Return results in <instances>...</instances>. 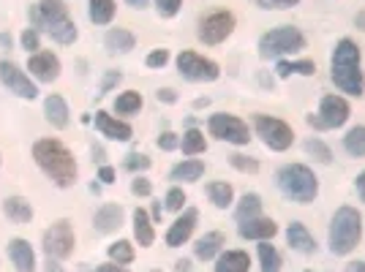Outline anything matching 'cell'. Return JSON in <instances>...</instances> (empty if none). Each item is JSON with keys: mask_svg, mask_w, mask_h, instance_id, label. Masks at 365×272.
Here are the masks:
<instances>
[{"mask_svg": "<svg viewBox=\"0 0 365 272\" xmlns=\"http://www.w3.org/2000/svg\"><path fill=\"white\" fill-rule=\"evenodd\" d=\"M251 256L245 251H221L215 258V272H248Z\"/></svg>", "mask_w": 365, "mask_h": 272, "instance_id": "24", "label": "cell"}, {"mask_svg": "<svg viewBox=\"0 0 365 272\" xmlns=\"http://www.w3.org/2000/svg\"><path fill=\"white\" fill-rule=\"evenodd\" d=\"M123 76H120V71H109L107 76H104V82H101V88H98V95H107L118 82H120Z\"/></svg>", "mask_w": 365, "mask_h": 272, "instance_id": "47", "label": "cell"}, {"mask_svg": "<svg viewBox=\"0 0 365 272\" xmlns=\"http://www.w3.org/2000/svg\"><path fill=\"white\" fill-rule=\"evenodd\" d=\"M330 76H333L335 88L346 95L360 98L365 93V76L360 68V46L351 38H341L333 49L330 58Z\"/></svg>", "mask_w": 365, "mask_h": 272, "instance_id": "2", "label": "cell"}, {"mask_svg": "<svg viewBox=\"0 0 365 272\" xmlns=\"http://www.w3.org/2000/svg\"><path fill=\"white\" fill-rule=\"evenodd\" d=\"M175 63H178L180 76L188 79V82H215L221 76V66L218 63L205 58V55H199V52H191V49L180 52Z\"/></svg>", "mask_w": 365, "mask_h": 272, "instance_id": "12", "label": "cell"}, {"mask_svg": "<svg viewBox=\"0 0 365 272\" xmlns=\"http://www.w3.org/2000/svg\"><path fill=\"white\" fill-rule=\"evenodd\" d=\"M235 28H237V16L227 9H218V11H210L207 16L199 19L197 38L207 46H218L235 33Z\"/></svg>", "mask_w": 365, "mask_h": 272, "instance_id": "9", "label": "cell"}, {"mask_svg": "<svg viewBox=\"0 0 365 272\" xmlns=\"http://www.w3.org/2000/svg\"><path fill=\"white\" fill-rule=\"evenodd\" d=\"M305 272H311V270H305Z\"/></svg>", "mask_w": 365, "mask_h": 272, "instance_id": "60", "label": "cell"}, {"mask_svg": "<svg viewBox=\"0 0 365 272\" xmlns=\"http://www.w3.org/2000/svg\"><path fill=\"white\" fill-rule=\"evenodd\" d=\"M33 158H36L38 169L58 188H71L76 182V174H79L76 158L71 155V150L63 145L61 139H38L33 145Z\"/></svg>", "mask_w": 365, "mask_h": 272, "instance_id": "1", "label": "cell"}, {"mask_svg": "<svg viewBox=\"0 0 365 272\" xmlns=\"http://www.w3.org/2000/svg\"><path fill=\"white\" fill-rule=\"evenodd\" d=\"M44 267H46V272H66V270L61 267V264H58V258H46Z\"/></svg>", "mask_w": 365, "mask_h": 272, "instance_id": "52", "label": "cell"}, {"mask_svg": "<svg viewBox=\"0 0 365 272\" xmlns=\"http://www.w3.org/2000/svg\"><path fill=\"white\" fill-rule=\"evenodd\" d=\"M22 49H28V55H36L41 49V38H38L36 28H25L22 31Z\"/></svg>", "mask_w": 365, "mask_h": 272, "instance_id": "42", "label": "cell"}, {"mask_svg": "<svg viewBox=\"0 0 365 272\" xmlns=\"http://www.w3.org/2000/svg\"><path fill=\"white\" fill-rule=\"evenodd\" d=\"M275 74H278V79H289L292 74L314 76L317 74V63L314 61H278Z\"/></svg>", "mask_w": 365, "mask_h": 272, "instance_id": "30", "label": "cell"}, {"mask_svg": "<svg viewBox=\"0 0 365 272\" xmlns=\"http://www.w3.org/2000/svg\"><path fill=\"white\" fill-rule=\"evenodd\" d=\"M96 128H98V134L112 139V142H128L131 136H134V128L128 125L125 120H118L115 115H109V112H96Z\"/></svg>", "mask_w": 365, "mask_h": 272, "instance_id": "16", "label": "cell"}, {"mask_svg": "<svg viewBox=\"0 0 365 272\" xmlns=\"http://www.w3.org/2000/svg\"><path fill=\"white\" fill-rule=\"evenodd\" d=\"M229 164L237 169V172H243V174H257L259 172V161L257 158H248L243 152H235V155H229Z\"/></svg>", "mask_w": 365, "mask_h": 272, "instance_id": "38", "label": "cell"}, {"mask_svg": "<svg viewBox=\"0 0 365 272\" xmlns=\"http://www.w3.org/2000/svg\"><path fill=\"white\" fill-rule=\"evenodd\" d=\"M41 245H44V253L49 258H58V261L71 258L74 256V248H76L74 224H71V221H66V218L55 221V224L44 231Z\"/></svg>", "mask_w": 365, "mask_h": 272, "instance_id": "10", "label": "cell"}, {"mask_svg": "<svg viewBox=\"0 0 365 272\" xmlns=\"http://www.w3.org/2000/svg\"><path fill=\"white\" fill-rule=\"evenodd\" d=\"M123 226V207L120 204H104L93 215V229L98 234H112Z\"/></svg>", "mask_w": 365, "mask_h": 272, "instance_id": "20", "label": "cell"}, {"mask_svg": "<svg viewBox=\"0 0 365 272\" xmlns=\"http://www.w3.org/2000/svg\"><path fill=\"white\" fill-rule=\"evenodd\" d=\"M169 63V49H153L150 55L145 58V66L148 68H164Z\"/></svg>", "mask_w": 365, "mask_h": 272, "instance_id": "43", "label": "cell"}, {"mask_svg": "<svg viewBox=\"0 0 365 272\" xmlns=\"http://www.w3.org/2000/svg\"><path fill=\"white\" fill-rule=\"evenodd\" d=\"M155 98H158L161 104H175V101H178V93L172 90V88H164V90L155 93Z\"/></svg>", "mask_w": 365, "mask_h": 272, "instance_id": "49", "label": "cell"}, {"mask_svg": "<svg viewBox=\"0 0 365 272\" xmlns=\"http://www.w3.org/2000/svg\"><path fill=\"white\" fill-rule=\"evenodd\" d=\"M98 180L104 182V185H112V182H115V169L101 167V169H98Z\"/></svg>", "mask_w": 365, "mask_h": 272, "instance_id": "50", "label": "cell"}, {"mask_svg": "<svg viewBox=\"0 0 365 272\" xmlns=\"http://www.w3.org/2000/svg\"><path fill=\"white\" fill-rule=\"evenodd\" d=\"M96 272H131L125 264H115V261H104V264H98Z\"/></svg>", "mask_w": 365, "mask_h": 272, "instance_id": "48", "label": "cell"}, {"mask_svg": "<svg viewBox=\"0 0 365 272\" xmlns=\"http://www.w3.org/2000/svg\"><path fill=\"white\" fill-rule=\"evenodd\" d=\"M131 218H134V237H137V242L142 248H150L155 242V229H153V218L148 215V210L137 207Z\"/></svg>", "mask_w": 365, "mask_h": 272, "instance_id": "27", "label": "cell"}, {"mask_svg": "<svg viewBox=\"0 0 365 272\" xmlns=\"http://www.w3.org/2000/svg\"><path fill=\"white\" fill-rule=\"evenodd\" d=\"M344 150L351 158H365V125H354L344 136Z\"/></svg>", "mask_w": 365, "mask_h": 272, "instance_id": "35", "label": "cell"}, {"mask_svg": "<svg viewBox=\"0 0 365 272\" xmlns=\"http://www.w3.org/2000/svg\"><path fill=\"white\" fill-rule=\"evenodd\" d=\"M150 272H161V270H150Z\"/></svg>", "mask_w": 365, "mask_h": 272, "instance_id": "59", "label": "cell"}, {"mask_svg": "<svg viewBox=\"0 0 365 272\" xmlns=\"http://www.w3.org/2000/svg\"><path fill=\"white\" fill-rule=\"evenodd\" d=\"M182 0H155V11L161 19H172V16H178L180 11Z\"/></svg>", "mask_w": 365, "mask_h": 272, "instance_id": "41", "label": "cell"}, {"mask_svg": "<svg viewBox=\"0 0 365 272\" xmlns=\"http://www.w3.org/2000/svg\"><path fill=\"white\" fill-rule=\"evenodd\" d=\"M123 167L128 169L131 174H137V172H148V169L153 167V161L145 155V152H131V155L123 161Z\"/></svg>", "mask_w": 365, "mask_h": 272, "instance_id": "39", "label": "cell"}, {"mask_svg": "<svg viewBox=\"0 0 365 272\" xmlns=\"http://www.w3.org/2000/svg\"><path fill=\"white\" fill-rule=\"evenodd\" d=\"M305 152H308L314 161L324 164V167H327V164H333V150H330V147L322 142L319 136H311V139L305 142Z\"/></svg>", "mask_w": 365, "mask_h": 272, "instance_id": "37", "label": "cell"}, {"mask_svg": "<svg viewBox=\"0 0 365 272\" xmlns=\"http://www.w3.org/2000/svg\"><path fill=\"white\" fill-rule=\"evenodd\" d=\"M142 104H145L142 93L125 90V93H120V95L115 98V112H118V115H125V117H131V115H137L139 109H142Z\"/></svg>", "mask_w": 365, "mask_h": 272, "instance_id": "33", "label": "cell"}, {"mask_svg": "<svg viewBox=\"0 0 365 272\" xmlns=\"http://www.w3.org/2000/svg\"><path fill=\"white\" fill-rule=\"evenodd\" d=\"M104 46H107L109 55H125L137 46V36L125 28H112V31L104 36Z\"/></svg>", "mask_w": 365, "mask_h": 272, "instance_id": "23", "label": "cell"}, {"mask_svg": "<svg viewBox=\"0 0 365 272\" xmlns=\"http://www.w3.org/2000/svg\"><path fill=\"white\" fill-rule=\"evenodd\" d=\"M254 128L257 136L262 139V145L273 152H284L294 145V131H292L289 122L270 117V115H257L254 117Z\"/></svg>", "mask_w": 365, "mask_h": 272, "instance_id": "8", "label": "cell"}, {"mask_svg": "<svg viewBox=\"0 0 365 272\" xmlns=\"http://www.w3.org/2000/svg\"><path fill=\"white\" fill-rule=\"evenodd\" d=\"M281 194L297 204H311L319 197V180L314 174V169H308L305 164H287L278 169L275 174Z\"/></svg>", "mask_w": 365, "mask_h": 272, "instance_id": "5", "label": "cell"}, {"mask_svg": "<svg viewBox=\"0 0 365 272\" xmlns=\"http://www.w3.org/2000/svg\"><path fill=\"white\" fill-rule=\"evenodd\" d=\"M207 131L210 136H215L218 142H227V145H237L245 147L251 142V131L237 115H227V112H215L207 120Z\"/></svg>", "mask_w": 365, "mask_h": 272, "instance_id": "11", "label": "cell"}, {"mask_svg": "<svg viewBox=\"0 0 365 272\" xmlns=\"http://www.w3.org/2000/svg\"><path fill=\"white\" fill-rule=\"evenodd\" d=\"M158 147L167 152L178 150V147H180V136L175 134V131H164V134L158 136Z\"/></svg>", "mask_w": 365, "mask_h": 272, "instance_id": "45", "label": "cell"}, {"mask_svg": "<svg viewBox=\"0 0 365 272\" xmlns=\"http://www.w3.org/2000/svg\"><path fill=\"white\" fill-rule=\"evenodd\" d=\"M185 202H188V199H185V191H182V188L175 185V188H169L167 191V210L182 212L185 210Z\"/></svg>", "mask_w": 365, "mask_h": 272, "instance_id": "40", "label": "cell"}, {"mask_svg": "<svg viewBox=\"0 0 365 272\" xmlns=\"http://www.w3.org/2000/svg\"><path fill=\"white\" fill-rule=\"evenodd\" d=\"M354 185H357V194H360V199L365 202V172H360V174H357Z\"/></svg>", "mask_w": 365, "mask_h": 272, "instance_id": "51", "label": "cell"}, {"mask_svg": "<svg viewBox=\"0 0 365 272\" xmlns=\"http://www.w3.org/2000/svg\"><path fill=\"white\" fill-rule=\"evenodd\" d=\"M257 3L262 9H278L281 11V9H294L300 0H257Z\"/></svg>", "mask_w": 365, "mask_h": 272, "instance_id": "46", "label": "cell"}, {"mask_svg": "<svg viewBox=\"0 0 365 272\" xmlns=\"http://www.w3.org/2000/svg\"><path fill=\"white\" fill-rule=\"evenodd\" d=\"M237 231H240V237H243V240L264 242V240H273L275 234H278V224H275L273 218H264V215H259V218L243 221Z\"/></svg>", "mask_w": 365, "mask_h": 272, "instance_id": "17", "label": "cell"}, {"mask_svg": "<svg viewBox=\"0 0 365 272\" xmlns=\"http://www.w3.org/2000/svg\"><path fill=\"white\" fill-rule=\"evenodd\" d=\"M33 22L38 28H44L52 41L58 44H74L79 38V31H76V22L68 14V6L63 0H38V6L31 11Z\"/></svg>", "mask_w": 365, "mask_h": 272, "instance_id": "3", "label": "cell"}, {"mask_svg": "<svg viewBox=\"0 0 365 272\" xmlns=\"http://www.w3.org/2000/svg\"><path fill=\"white\" fill-rule=\"evenodd\" d=\"M363 240V215L344 204L338 207L330 221V231H327V245H330V253L333 256H349L351 251L360 245Z\"/></svg>", "mask_w": 365, "mask_h": 272, "instance_id": "4", "label": "cell"}, {"mask_svg": "<svg viewBox=\"0 0 365 272\" xmlns=\"http://www.w3.org/2000/svg\"><path fill=\"white\" fill-rule=\"evenodd\" d=\"M207 199L213 202L218 210H229L235 204V188L224 180L207 182Z\"/></svg>", "mask_w": 365, "mask_h": 272, "instance_id": "29", "label": "cell"}, {"mask_svg": "<svg viewBox=\"0 0 365 272\" xmlns=\"http://www.w3.org/2000/svg\"><path fill=\"white\" fill-rule=\"evenodd\" d=\"M9 258H11L16 272H36V253H33L28 240L14 237V240L9 242Z\"/></svg>", "mask_w": 365, "mask_h": 272, "instance_id": "19", "label": "cell"}, {"mask_svg": "<svg viewBox=\"0 0 365 272\" xmlns=\"http://www.w3.org/2000/svg\"><path fill=\"white\" fill-rule=\"evenodd\" d=\"M197 221H199V212L194 207H185V210L175 218V224L167 229V248H180L185 242L191 240V234H194V229H197Z\"/></svg>", "mask_w": 365, "mask_h": 272, "instance_id": "14", "label": "cell"}, {"mask_svg": "<svg viewBox=\"0 0 365 272\" xmlns=\"http://www.w3.org/2000/svg\"><path fill=\"white\" fill-rule=\"evenodd\" d=\"M354 25L365 33V11H357V16H354Z\"/></svg>", "mask_w": 365, "mask_h": 272, "instance_id": "56", "label": "cell"}, {"mask_svg": "<svg viewBox=\"0 0 365 272\" xmlns=\"http://www.w3.org/2000/svg\"><path fill=\"white\" fill-rule=\"evenodd\" d=\"M224 245H227V234L224 231H207V234H202L194 242V256L199 261H213L224 251Z\"/></svg>", "mask_w": 365, "mask_h": 272, "instance_id": "18", "label": "cell"}, {"mask_svg": "<svg viewBox=\"0 0 365 272\" xmlns=\"http://www.w3.org/2000/svg\"><path fill=\"white\" fill-rule=\"evenodd\" d=\"M259 215H262V197H259V194H243V199H240L237 207H235L237 224L251 221V218H259Z\"/></svg>", "mask_w": 365, "mask_h": 272, "instance_id": "31", "label": "cell"}, {"mask_svg": "<svg viewBox=\"0 0 365 272\" xmlns=\"http://www.w3.org/2000/svg\"><path fill=\"white\" fill-rule=\"evenodd\" d=\"M161 212H164V210H161V204L155 202V204H153V215H150L153 224H161Z\"/></svg>", "mask_w": 365, "mask_h": 272, "instance_id": "53", "label": "cell"}, {"mask_svg": "<svg viewBox=\"0 0 365 272\" xmlns=\"http://www.w3.org/2000/svg\"><path fill=\"white\" fill-rule=\"evenodd\" d=\"M44 115H46V122L52 125V128H66L68 125V104L63 101V95H46L44 101Z\"/></svg>", "mask_w": 365, "mask_h": 272, "instance_id": "25", "label": "cell"}, {"mask_svg": "<svg viewBox=\"0 0 365 272\" xmlns=\"http://www.w3.org/2000/svg\"><path fill=\"white\" fill-rule=\"evenodd\" d=\"M351 117V106L349 101L344 98V95H324L319 104V112L317 115H308L305 122L311 125V128H317V131H330V128H341V125H346V120Z\"/></svg>", "mask_w": 365, "mask_h": 272, "instance_id": "7", "label": "cell"}, {"mask_svg": "<svg viewBox=\"0 0 365 272\" xmlns=\"http://www.w3.org/2000/svg\"><path fill=\"white\" fill-rule=\"evenodd\" d=\"M0 82L9 88V93H14L16 98H22V101H33V98H38V88H36V82H33L31 76L25 74V71L11 61H0Z\"/></svg>", "mask_w": 365, "mask_h": 272, "instance_id": "13", "label": "cell"}, {"mask_svg": "<svg viewBox=\"0 0 365 272\" xmlns=\"http://www.w3.org/2000/svg\"><path fill=\"white\" fill-rule=\"evenodd\" d=\"M131 194H134V197H150V194H153V182L148 180V177L137 174V177L131 180Z\"/></svg>", "mask_w": 365, "mask_h": 272, "instance_id": "44", "label": "cell"}, {"mask_svg": "<svg viewBox=\"0 0 365 272\" xmlns=\"http://www.w3.org/2000/svg\"><path fill=\"white\" fill-rule=\"evenodd\" d=\"M125 3H128L131 9H145V6L150 3V0H125Z\"/></svg>", "mask_w": 365, "mask_h": 272, "instance_id": "58", "label": "cell"}, {"mask_svg": "<svg viewBox=\"0 0 365 272\" xmlns=\"http://www.w3.org/2000/svg\"><path fill=\"white\" fill-rule=\"evenodd\" d=\"M118 14V3L115 0H91L88 3V16L93 25H112V19Z\"/></svg>", "mask_w": 365, "mask_h": 272, "instance_id": "28", "label": "cell"}, {"mask_svg": "<svg viewBox=\"0 0 365 272\" xmlns=\"http://www.w3.org/2000/svg\"><path fill=\"white\" fill-rule=\"evenodd\" d=\"M0 46L3 49H11V36L9 33H0Z\"/></svg>", "mask_w": 365, "mask_h": 272, "instance_id": "57", "label": "cell"}, {"mask_svg": "<svg viewBox=\"0 0 365 272\" xmlns=\"http://www.w3.org/2000/svg\"><path fill=\"white\" fill-rule=\"evenodd\" d=\"M202 174H205V161H199V158H185L180 161L178 167H172L169 172V180L175 182H197L202 180Z\"/></svg>", "mask_w": 365, "mask_h": 272, "instance_id": "26", "label": "cell"}, {"mask_svg": "<svg viewBox=\"0 0 365 272\" xmlns=\"http://www.w3.org/2000/svg\"><path fill=\"white\" fill-rule=\"evenodd\" d=\"M3 215L16 226H25L33 221V204L25 197H9L3 202Z\"/></svg>", "mask_w": 365, "mask_h": 272, "instance_id": "22", "label": "cell"}, {"mask_svg": "<svg viewBox=\"0 0 365 272\" xmlns=\"http://www.w3.org/2000/svg\"><path fill=\"white\" fill-rule=\"evenodd\" d=\"M107 253H109V261H115V264H131L134 261V256H137V251H134V245L128 240H118V242H112L107 248Z\"/></svg>", "mask_w": 365, "mask_h": 272, "instance_id": "36", "label": "cell"}, {"mask_svg": "<svg viewBox=\"0 0 365 272\" xmlns=\"http://www.w3.org/2000/svg\"><path fill=\"white\" fill-rule=\"evenodd\" d=\"M305 49V36L300 28L294 25H281L267 31L259 38V55L267 61V58H284V55H294V52H303Z\"/></svg>", "mask_w": 365, "mask_h": 272, "instance_id": "6", "label": "cell"}, {"mask_svg": "<svg viewBox=\"0 0 365 272\" xmlns=\"http://www.w3.org/2000/svg\"><path fill=\"white\" fill-rule=\"evenodd\" d=\"M175 270H178V272H188V270H191V261H188V258H180V261L175 264Z\"/></svg>", "mask_w": 365, "mask_h": 272, "instance_id": "54", "label": "cell"}, {"mask_svg": "<svg viewBox=\"0 0 365 272\" xmlns=\"http://www.w3.org/2000/svg\"><path fill=\"white\" fill-rule=\"evenodd\" d=\"M287 242H289L292 251H297V253H314L317 251V240H314V234L305 229V224L300 221H292L289 229H287Z\"/></svg>", "mask_w": 365, "mask_h": 272, "instance_id": "21", "label": "cell"}, {"mask_svg": "<svg viewBox=\"0 0 365 272\" xmlns=\"http://www.w3.org/2000/svg\"><path fill=\"white\" fill-rule=\"evenodd\" d=\"M180 150H182V155L194 158V155L207 150V139H205V134H202L199 128H188L180 139Z\"/></svg>", "mask_w": 365, "mask_h": 272, "instance_id": "32", "label": "cell"}, {"mask_svg": "<svg viewBox=\"0 0 365 272\" xmlns=\"http://www.w3.org/2000/svg\"><path fill=\"white\" fill-rule=\"evenodd\" d=\"M259 261H262V272H281L284 258L275 251V245H270V240L259 242Z\"/></svg>", "mask_w": 365, "mask_h": 272, "instance_id": "34", "label": "cell"}, {"mask_svg": "<svg viewBox=\"0 0 365 272\" xmlns=\"http://www.w3.org/2000/svg\"><path fill=\"white\" fill-rule=\"evenodd\" d=\"M346 272H365V261H351L349 267H346Z\"/></svg>", "mask_w": 365, "mask_h": 272, "instance_id": "55", "label": "cell"}, {"mask_svg": "<svg viewBox=\"0 0 365 272\" xmlns=\"http://www.w3.org/2000/svg\"><path fill=\"white\" fill-rule=\"evenodd\" d=\"M61 58L55 55V52H36L28 58V71L31 76H36L38 82H55L58 76H61Z\"/></svg>", "mask_w": 365, "mask_h": 272, "instance_id": "15", "label": "cell"}]
</instances>
